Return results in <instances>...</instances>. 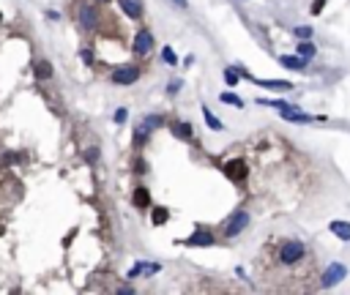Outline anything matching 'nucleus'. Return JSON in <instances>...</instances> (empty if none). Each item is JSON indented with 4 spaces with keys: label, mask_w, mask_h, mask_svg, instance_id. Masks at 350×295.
I'll use <instances>...</instances> for the list:
<instances>
[{
    "label": "nucleus",
    "mask_w": 350,
    "mask_h": 295,
    "mask_svg": "<svg viewBox=\"0 0 350 295\" xmlns=\"http://www.w3.org/2000/svg\"><path fill=\"white\" fill-rule=\"evenodd\" d=\"M304 257H307V246H304L301 241H282L276 246V262L285 268H293L298 265V262H304Z\"/></svg>",
    "instance_id": "nucleus-1"
},
{
    "label": "nucleus",
    "mask_w": 350,
    "mask_h": 295,
    "mask_svg": "<svg viewBox=\"0 0 350 295\" xmlns=\"http://www.w3.org/2000/svg\"><path fill=\"white\" fill-rule=\"evenodd\" d=\"M99 19H101V14H99V8L93 6V3H79L77 6V22H79V28L82 30H96L99 28Z\"/></svg>",
    "instance_id": "nucleus-2"
},
{
    "label": "nucleus",
    "mask_w": 350,
    "mask_h": 295,
    "mask_svg": "<svg viewBox=\"0 0 350 295\" xmlns=\"http://www.w3.org/2000/svg\"><path fill=\"white\" fill-rule=\"evenodd\" d=\"M249 227V213L246 211H238V213H233V219L225 224V235L227 238H235L238 232H243Z\"/></svg>",
    "instance_id": "nucleus-3"
},
{
    "label": "nucleus",
    "mask_w": 350,
    "mask_h": 295,
    "mask_svg": "<svg viewBox=\"0 0 350 295\" xmlns=\"http://www.w3.org/2000/svg\"><path fill=\"white\" fill-rule=\"evenodd\" d=\"M345 276H348V268L339 265V262H331V265L326 268V273L320 276V287H334V284L342 282Z\"/></svg>",
    "instance_id": "nucleus-4"
},
{
    "label": "nucleus",
    "mask_w": 350,
    "mask_h": 295,
    "mask_svg": "<svg viewBox=\"0 0 350 295\" xmlns=\"http://www.w3.org/2000/svg\"><path fill=\"white\" fill-rule=\"evenodd\" d=\"M137 79H140V69H137V66H120V69L113 74L115 85H134Z\"/></svg>",
    "instance_id": "nucleus-5"
},
{
    "label": "nucleus",
    "mask_w": 350,
    "mask_h": 295,
    "mask_svg": "<svg viewBox=\"0 0 350 295\" xmlns=\"http://www.w3.org/2000/svg\"><path fill=\"white\" fill-rule=\"evenodd\" d=\"M151 49H154V36H151L148 30H140V33L134 36V55L137 58H145Z\"/></svg>",
    "instance_id": "nucleus-6"
},
{
    "label": "nucleus",
    "mask_w": 350,
    "mask_h": 295,
    "mask_svg": "<svg viewBox=\"0 0 350 295\" xmlns=\"http://www.w3.org/2000/svg\"><path fill=\"white\" fill-rule=\"evenodd\" d=\"M225 175L230 178V181L241 183L243 178H246V161H241V159H235V161H227V164H225Z\"/></svg>",
    "instance_id": "nucleus-7"
},
{
    "label": "nucleus",
    "mask_w": 350,
    "mask_h": 295,
    "mask_svg": "<svg viewBox=\"0 0 350 295\" xmlns=\"http://www.w3.org/2000/svg\"><path fill=\"white\" fill-rule=\"evenodd\" d=\"M118 3H120V11H123L129 19L143 17V3H140V0H118Z\"/></svg>",
    "instance_id": "nucleus-8"
},
{
    "label": "nucleus",
    "mask_w": 350,
    "mask_h": 295,
    "mask_svg": "<svg viewBox=\"0 0 350 295\" xmlns=\"http://www.w3.org/2000/svg\"><path fill=\"white\" fill-rule=\"evenodd\" d=\"M279 63L285 66V69H293V71H304V69H307V58H301V55H282Z\"/></svg>",
    "instance_id": "nucleus-9"
},
{
    "label": "nucleus",
    "mask_w": 350,
    "mask_h": 295,
    "mask_svg": "<svg viewBox=\"0 0 350 295\" xmlns=\"http://www.w3.org/2000/svg\"><path fill=\"white\" fill-rule=\"evenodd\" d=\"M282 118L290 120V123H312V120H323V118H314V115L298 112V107H296V110H287V112H282Z\"/></svg>",
    "instance_id": "nucleus-10"
},
{
    "label": "nucleus",
    "mask_w": 350,
    "mask_h": 295,
    "mask_svg": "<svg viewBox=\"0 0 350 295\" xmlns=\"http://www.w3.org/2000/svg\"><path fill=\"white\" fill-rule=\"evenodd\" d=\"M186 246H211L214 243V235L211 232H194L192 238H186Z\"/></svg>",
    "instance_id": "nucleus-11"
},
{
    "label": "nucleus",
    "mask_w": 350,
    "mask_h": 295,
    "mask_svg": "<svg viewBox=\"0 0 350 295\" xmlns=\"http://www.w3.org/2000/svg\"><path fill=\"white\" fill-rule=\"evenodd\" d=\"M328 230H331L339 241H350V224H348V221H331Z\"/></svg>",
    "instance_id": "nucleus-12"
},
{
    "label": "nucleus",
    "mask_w": 350,
    "mask_h": 295,
    "mask_svg": "<svg viewBox=\"0 0 350 295\" xmlns=\"http://www.w3.org/2000/svg\"><path fill=\"white\" fill-rule=\"evenodd\" d=\"M202 118H205V123H208V129H211V131H222V129H225V126H222V120L216 118L208 107H202Z\"/></svg>",
    "instance_id": "nucleus-13"
},
{
    "label": "nucleus",
    "mask_w": 350,
    "mask_h": 295,
    "mask_svg": "<svg viewBox=\"0 0 350 295\" xmlns=\"http://www.w3.org/2000/svg\"><path fill=\"white\" fill-rule=\"evenodd\" d=\"M257 85H263V88H271V90H290L293 85L285 82V79H257Z\"/></svg>",
    "instance_id": "nucleus-14"
},
{
    "label": "nucleus",
    "mask_w": 350,
    "mask_h": 295,
    "mask_svg": "<svg viewBox=\"0 0 350 295\" xmlns=\"http://www.w3.org/2000/svg\"><path fill=\"white\" fill-rule=\"evenodd\" d=\"M134 205L137 208H148L151 205V191L143 189V186H140V189H134Z\"/></svg>",
    "instance_id": "nucleus-15"
},
{
    "label": "nucleus",
    "mask_w": 350,
    "mask_h": 295,
    "mask_svg": "<svg viewBox=\"0 0 350 295\" xmlns=\"http://www.w3.org/2000/svg\"><path fill=\"white\" fill-rule=\"evenodd\" d=\"M172 134L178 140H192V123H172Z\"/></svg>",
    "instance_id": "nucleus-16"
},
{
    "label": "nucleus",
    "mask_w": 350,
    "mask_h": 295,
    "mask_svg": "<svg viewBox=\"0 0 350 295\" xmlns=\"http://www.w3.org/2000/svg\"><path fill=\"white\" fill-rule=\"evenodd\" d=\"M296 52L301 55V58H307V60H309V58H314V52H317V49H314L309 41H301V44H298V49H296Z\"/></svg>",
    "instance_id": "nucleus-17"
},
{
    "label": "nucleus",
    "mask_w": 350,
    "mask_h": 295,
    "mask_svg": "<svg viewBox=\"0 0 350 295\" xmlns=\"http://www.w3.org/2000/svg\"><path fill=\"white\" fill-rule=\"evenodd\" d=\"M161 123H164V118H159V115H148V118H145L143 120V126H145V129H148V131H154V129H159V126Z\"/></svg>",
    "instance_id": "nucleus-18"
},
{
    "label": "nucleus",
    "mask_w": 350,
    "mask_h": 295,
    "mask_svg": "<svg viewBox=\"0 0 350 295\" xmlns=\"http://www.w3.org/2000/svg\"><path fill=\"white\" fill-rule=\"evenodd\" d=\"M36 74H39L41 79H49V77H52V69H49V63L39 60V63H36Z\"/></svg>",
    "instance_id": "nucleus-19"
},
{
    "label": "nucleus",
    "mask_w": 350,
    "mask_h": 295,
    "mask_svg": "<svg viewBox=\"0 0 350 295\" xmlns=\"http://www.w3.org/2000/svg\"><path fill=\"white\" fill-rule=\"evenodd\" d=\"M219 99H222V104H233V107H243V101H241V99H238V96H235V93H222V96H219Z\"/></svg>",
    "instance_id": "nucleus-20"
},
{
    "label": "nucleus",
    "mask_w": 350,
    "mask_h": 295,
    "mask_svg": "<svg viewBox=\"0 0 350 295\" xmlns=\"http://www.w3.org/2000/svg\"><path fill=\"white\" fill-rule=\"evenodd\" d=\"M161 60H164L167 66H175V63H178V58H175V52H172L170 47H164V49H161Z\"/></svg>",
    "instance_id": "nucleus-21"
},
{
    "label": "nucleus",
    "mask_w": 350,
    "mask_h": 295,
    "mask_svg": "<svg viewBox=\"0 0 350 295\" xmlns=\"http://www.w3.org/2000/svg\"><path fill=\"white\" fill-rule=\"evenodd\" d=\"M225 82L230 85V88H233V85H238V71L235 69H225Z\"/></svg>",
    "instance_id": "nucleus-22"
},
{
    "label": "nucleus",
    "mask_w": 350,
    "mask_h": 295,
    "mask_svg": "<svg viewBox=\"0 0 350 295\" xmlns=\"http://www.w3.org/2000/svg\"><path fill=\"white\" fill-rule=\"evenodd\" d=\"M293 33H296V38H312V28H309V25H301V28H296Z\"/></svg>",
    "instance_id": "nucleus-23"
},
{
    "label": "nucleus",
    "mask_w": 350,
    "mask_h": 295,
    "mask_svg": "<svg viewBox=\"0 0 350 295\" xmlns=\"http://www.w3.org/2000/svg\"><path fill=\"white\" fill-rule=\"evenodd\" d=\"M167 221V208H156L154 211V224H164Z\"/></svg>",
    "instance_id": "nucleus-24"
},
{
    "label": "nucleus",
    "mask_w": 350,
    "mask_h": 295,
    "mask_svg": "<svg viewBox=\"0 0 350 295\" xmlns=\"http://www.w3.org/2000/svg\"><path fill=\"white\" fill-rule=\"evenodd\" d=\"M113 118H115V123H126V118H129V112H126L123 107H120V110H115V115H113Z\"/></svg>",
    "instance_id": "nucleus-25"
},
{
    "label": "nucleus",
    "mask_w": 350,
    "mask_h": 295,
    "mask_svg": "<svg viewBox=\"0 0 350 295\" xmlns=\"http://www.w3.org/2000/svg\"><path fill=\"white\" fill-rule=\"evenodd\" d=\"M323 6H326V0H314V3H312V14H314V17L323 11Z\"/></svg>",
    "instance_id": "nucleus-26"
},
{
    "label": "nucleus",
    "mask_w": 350,
    "mask_h": 295,
    "mask_svg": "<svg viewBox=\"0 0 350 295\" xmlns=\"http://www.w3.org/2000/svg\"><path fill=\"white\" fill-rule=\"evenodd\" d=\"M167 90H170V93H178V90H181V79H172L170 88H167Z\"/></svg>",
    "instance_id": "nucleus-27"
},
{
    "label": "nucleus",
    "mask_w": 350,
    "mask_h": 295,
    "mask_svg": "<svg viewBox=\"0 0 350 295\" xmlns=\"http://www.w3.org/2000/svg\"><path fill=\"white\" fill-rule=\"evenodd\" d=\"M82 58H85V63H93V55H90V49H82Z\"/></svg>",
    "instance_id": "nucleus-28"
},
{
    "label": "nucleus",
    "mask_w": 350,
    "mask_h": 295,
    "mask_svg": "<svg viewBox=\"0 0 350 295\" xmlns=\"http://www.w3.org/2000/svg\"><path fill=\"white\" fill-rule=\"evenodd\" d=\"M172 3H175L178 8H186V0H172Z\"/></svg>",
    "instance_id": "nucleus-29"
},
{
    "label": "nucleus",
    "mask_w": 350,
    "mask_h": 295,
    "mask_svg": "<svg viewBox=\"0 0 350 295\" xmlns=\"http://www.w3.org/2000/svg\"><path fill=\"white\" fill-rule=\"evenodd\" d=\"M0 22H3V14H0Z\"/></svg>",
    "instance_id": "nucleus-30"
},
{
    "label": "nucleus",
    "mask_w": 350,
    "mask_h": 295,
    "mask_svg": "<svg viewBox=\"0 0 350 295\" xmlns=\"http://www.w3.org/2000/svg\"><path fill=\"white\" fill-rule=\"evenodd\" d=\"M99 3H107V0H99Z\"/></svg>",
    "instance_id": "nucleus-31"
}]
</instances>
